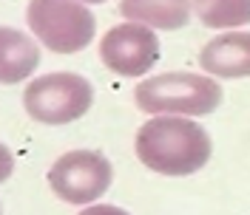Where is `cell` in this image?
Listing matches in <instances>:
<instances>
[{
	"mask_svg": "<svg viewBox=\"0 0 250 215\" xmlns=\"http://www.w3.org/2000/svg\"><path fill=\"white\" fill-rule=\"evenodd\" d=\"M134 102L151 116H208L222 105V85L208 74L168 71L142 79L134 91Z\"/></svg>",
	"mask_w": 250,
	"mask_h": 215,
	"instance_id": "obj_2",
	"label": "cell"
},
{
	"mask_svg": "<svg viewBox=\"0 0 250 215\" xmlns=\"http://www.w3.org/2000/svg\"><path fill=\"white\" fill-rule=\"evenodd\" d=\"M0 215H3V210H0Z\"/></svg>",
	"mask_w": 250,
	"mask_h": 215,
	"instance_id": "obj_14",
	"label": "cell"
},
{
	"mask_svg": "<svg viewBox=\"0 0 250 215\" xmlns=\"http://www.w3.org/2000/svg\"><path fill=\"white\" fill-rule=\"evenodd\" d=\"M80 215H131V213H125L123 207H114V204H91V207H83Z\"/></svg>",
	"mask_w": 250,
	"mask_h": 215,
	"instance_id": "obj_11",
	"label": "cell"
},
{
	"mask_svg": "<svg viewBox=\"0 0 250 215\" xmlns=\"http://www.w3.org/2000/svg\"><path fill=\"white\" fill-rule=\"evenodd\" d=\"M77 3H85L88 6V3H105V0H77Z\"/></svg>",
	"mask_w": 250,
	"mask_h": 215,
	"instance_id": "obj_13",
	"label": "cell"
},
{
	"mask_svg": "<svg viewBox=\"0 0 250 215\" xmlns=\"http://www.w3.org/2000/svg\"><path fill=\"white\" fill-rule=\"evenodd\" d=\"M26 23L54 54H77L91 46L97 31V17L77 0H29Z\"/></svg>",
	"mask_w": 250,
	"mask_h": 215,
	"instance_id": "obj_3",
	"label": "cell"
},
{
	"mask_svg": "<svg viewBox=\"0 0 250 215\" xmlns=\"http://www.w3.org/2000/svg\"><path fill=\"white\" fill-rule=\"evenodd\" d=\"M12 170H15V156L6 144H0V184L12 176Z\"/></svg>",
	"mask_w": 250,
	"mask_h": 215,
	"instance_id": "obj_12",
	"label": "cell"
},
{
	"mask_svg": "<svg viewBox=\"0 0 250 215\" xmlns=\"http://www.w3.org/2000/svg\"><path fill=\"white\" fill-rule=\"evenodd\" d=\"M111 181L114 167L100 150H68L48 170V184L54 196L74 207H91L105 196Z\"/></svg>",
	"mask_w": 250,
	"mask_h": 215,
	"instance_id": "obj_5",
	"label": "cell"
},
{
	"mask_svg": "<svg viewBox=\"0 0 250 215\" xmlns=\"http://www.w3.org/2000/svg\"><path fill=\"white\" fill-rule=\"evenodd\" d=\"M40 65V46L29 34L12 26H0V82L17 85Z\"/></svg>",
	"mask_w": 250,
	"mask_h": 215,
	"instance_id": "obj_9",
	"label": "cell"
},
{
	"mask_svg": "<svg viewBox=\"0 0 250 215\" xmlns=\"http://www.w3.org/2000/svg\"><path fill=\"white\" fill-rule=\"evenodd\" d=\"M137 159L159 176H193L210 161L213 142L199 122L185 116H151L134 139Z\"/></svg>",
	"mask_w": 250,
	"mask_h": 215,
	"instance_id": "obj_1",
	"label": "cell"
},
{
	"mask_svg": "<svg viewBox=\"0 0 250 215\" xmlns=\"http://www.w3.org/2000/svg\"><path fill=\"white\" fill-rule=\"evenodd\" d=\"M190 0H120V15L145 29L176 31L190 23Z\"/></svg>",
	"mask_w": 250,
	"mask_h": 215,
	"instance_id": "obj_8",
	"label": "cell"
},
{
	"mask_svg": "<svg viewBox=\"0 0 250 215\" xmlns=\"http://www.w3.org/2000/svg\"><path fill=\"white\" fill-rule=\"evenodd\" d=\"M100 60L120 77H142L159 60V37L154 29L137 23H120L103 34Z\"/></svg>",
	"mask_w": 250,
	"mask_h": 215,
	"instance_id": "obj_6",
	"label": "cell"
},
{
	"mask_svg": "<svg viewBox=\"0 0 250 215\" xmlns=\"http://www.w3.org/2000/svg\"><path fill=\"white\" fill-rule=\"evenodd\" d=\"M199 65L208 77H250V31H225L205 43L199 51Z\"/></svg>",
	"mask_w": 250,
	"mask_h": 215,
	"instance_id": "obj_7",
	"label": "cell"
},
{
	"mask_svg": "<svg viewBox=\"0 0 250 215\" xmlns=\"http://www.w3.org/2000/svg\"><path fill=\"white\" fill-rule=\"evenodd\" d=\"M94 105V85L80 74L54 71L37 77L23 91V108L40 125H68L85 116Z\"/></svg>",
	"mask_w": 250,
	"mask_h": 215,
	"instance_id": "obj_4",
	"label": "cell"
},
{
	"mask_svg": "<svg viewBox=\"0 0 250 215\" xmlns=\"http://www.w3.org/2000/svg\"><path fill=\"white\" fill-rule=\"evenodd\" d=\"M208 29H239L250 23V0H190Z\"/></svg>",
	"mask_w": 250,
	"mask_h": 215,
	"instance_id": "obj_10",
	"label": "cell"
}]
</instances>
